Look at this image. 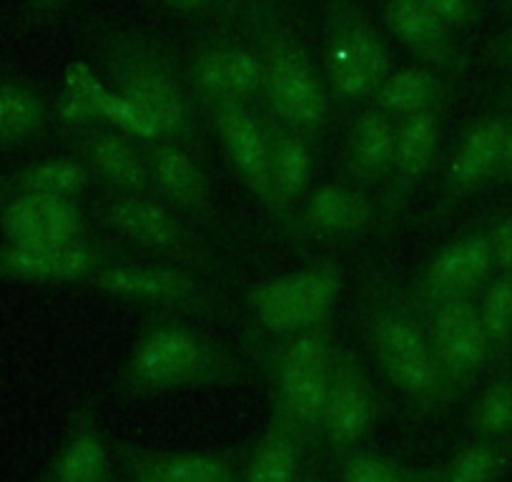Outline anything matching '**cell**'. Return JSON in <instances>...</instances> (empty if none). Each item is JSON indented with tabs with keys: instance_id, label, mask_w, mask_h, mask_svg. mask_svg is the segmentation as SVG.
<instances>
[{
	"instance_id": "1",
	"label": "cell",
	"mask_w": 512,
	"mask_h": 482,
	"mask_svg": "<svg viewBox=\"0 0 512 482\" xmlns=\"http://www.w3.org/2000/svg\"><path fill=\"white\" fill-rule=\"evenodd\" d=\"M91 41L108 88L134 108L149 136L199 149V108L176 53L154 33L113 23L98 28Z\"/></svg>"
},
{
	"instance_id": "2",
	"label": "cell",
	"mask_w": 512,
	"mask_h": 482,
	"mask_svg": "<svg viewBox=\"0 0 512 482\" xmlns=\"http://www.w3.org/2000/svg\"><path fill=\"white\" fill-rule=\"evenodd\" d=\"M236 16L262 71L259 108L317 144L329 126L332 98L284 0H236Z\"/></svg>"
},
{
	"instance_id": "3",
	"label": "cell",
	"mask_w": 512,
	"mask_h": 482,
	"mask_svg": "<svg viewBox=\"0 0 512 482\" xmlns=\"http://www.w3.org/2000/svg\"><path fill=\"white\" fill-rule=\"evenodd\" d=\"M236 354L179 314H149L134 337L116 390L126 400L244 385Z\"/></svg>"
},
{
	"instance_id": "4",
	"label": "cell",
	"mask_w": 512,
	"mask_h": 482,
	"mask_svg": "<svg viewBox=\"0 0 512 482\" xmlns=\"http://www.w3.org/2000/svg\"><path fill=\"white\" fill-rule=\"evenodd\" d=\"M359 327L367 352L384 382H390L417 412L452 405L437 365L425 314L395 279L372 272L364 277Z\"/></svg>"
},
{
	"instance_id": "5",
	"label": "cell",
	"mask_w": 512,
	"mask_h": 482,
	"mask_svg": "<svg viewBox=\"0 0 512 482\" xmlns=\"http://www.w3.org/2000/svg\"><path fill=\"white\" fill-rule=\"evenodd\" d=\"M332 324L292 334H246L254 362L269 390V412L282 417L304 447L322 445V412L334 357Z\"/></svg>"
},
{
	"instance_id": "6",
	"label": "cell",
	"mask_w": 512,
	"mask_h": 482,
	"mask_svg": "<svg viewBox=\"0 0 512 482\" xmlns=\"http://www.w3.org/2000/svg\"><path fill=\"white\" fill-rule=\"evenodd\" d=\"M88 219L98 229L126 241L156 262L191 269L211 282L224 279V267L189 219L159 196L98 191L88 201Z\"/></svg>"
},
{
	"instance_id": "7",
	"label": "cell",
	"mask_w": 512,
	"mask_h": 482,
	"mask_svg": "<svg viewBox=\"0 0 512 482\" xmlns=\"http://www.w3.org/2000/svg\"><path fill=\"white\" fill-rule=\"evenodd\" d=\"M392 61L390 43L359 0H322V76L332 103L367 101Z\"/></svg>"
},
{
	"instance_id": "8",
	"label": "cell",
	"mask_w": 512,
	"mask_h": 482,
	"mask_svg": "<svg viewBox=\"0 0 512 482\" xmlns=\"http://www.w3.org/2000/svg\"><path fill=\"white\" fill-rule=\"evenodd\" d=\"M83 287L123 304L149 309V314H179L186 319L226 317V304L211 279L174 267L121 259L96 269Z\"/></svg>"
},
{
	"instance_id": "9",
	"label": "cell",
	"mask_w": 512,
	"mask_h": 482,
	"mask_svg": "<svg viewBox=\"0 0 512 482\" xmlns=\"http://www.w3.org/2000/svg\"><path fill=\"white\" fill-rule=\"evenodd\" d=\"M184 78L196 108L206 116L221 101L259 106L262 71L234 11L194 38L184 58Z\"/></svg>"
},
{
	"instance_id": "10",
	"label": "cell",
	"mask_w": 512,
	"mask_h": 482,
	"mask_svg": "<svg viewBox=\"0 0 512 482\" xmlns=\"http://www.w3.org/2000/svg\"><path fill=\"white\" fill-rule=\"evenodd\" d=\"M342 284V267L334 259H324L256 282L246 289L244 302L256 329L267 334L304 332L332 319Z\"/></svg>"
},
{
	"instance_id": "11",
	"label": "cell",
	"mask_w": 512,
	"mask_h": 482,
	"mask_svg": "<svg viewBox=\"0 0 512 482\" xmlns=\"http://www.w3.org/2000/svg\"><path fill=\"white\" fill-rule=\"evenodd\" d=\"M382 417V397L357 349L334 342L332 375L322 412V445L332 455L359 450Z\"/></svg>"
},
{
	"instance_id": "12",
	"label": "cell",
	"mask_w": 512,
	"mask_h": 482,
	"mask_svg": "<svg viewBox=\"0 0 512 482\" xmlns=\"http://www.w3.org/2000/svg\"><path fill=\"white\" fill-rule=\"evenodd\" d=\"M490 221L492 219H482L480 224L452 236L422 264L407 287L420 312H427L450 299L480 294L487 279L495 274Z\"/></svg>"
},
{
	"instance_id": "13",
	"label": "cell",
	"mask_w": 512,
	"mask_h": 482,
	"mask_svg": "<svg viewBox=\"0 0 512 482\" xmlns=\"http://www.w3.org/2000/svg\"><path fill=\"white\" fill-rule=\"evenodd\" d=\"M422 314L450 402L462 400L482 372L490 370V344L477 312V297L450 299Z\"/></svg>"
},
{
	"instance_id": "14",
	"label": "cell",
	"mask_w": 512,
	"mask_h": 482,
	"mask_svg": "<svg viewBox=\"0 0 512 482\" xmlns=\"http://www.w3.org/2000/svg\"><path fill=\"white\" fill-rule=\"evenodd\" d=\"M128 259L116 244L78 241L68 247H28L0 244V282L51 284V287H83L96 269Z\"/></svg>"
},
{
	"instance_id": "15",
	"label": "cell",
	"mask_w": 512,
	"mask_h": 482,
	"mask_svg": "<svg viewBox=\"0 0 512 482\" xmlns=\"http://www.w3.org/2000/svg\"><path fill=\"white\" fill-rule=\"evenodd\" d=\"M510 126L512 113L505 108H495V111L477 116L462 131L460 141H457L455 151L445 166V174H442L440 196H437L435 206L437 219L447 216L467 196L490 184Z\"/></svg>"
},
{
	"instance_id": "16",
	"label": "cell",
	"mask_w": 512,
	"mask_h": 482,
	"mask_svg": "<svg viewBox=\"0 0 512 482\" xmlns=\"http://www.w3.org/2000/svg\"><path fill=\"white\" fill-rule=\"evenodd\" d=\"M209 124L229 159L231 169L269 214L277 219L272 184H269V149L259 106L241 101H221L206 111Z\"/></svg>"
},
{
	"instance_id": "17",
	"label": "cell",
	"mask_w": 512,
	"mask_h": 482,
	"mask_svg": "<svg viewBox=\"0 0 512 482\" xmlns=\"http://www.w3.org/2000/svg\"><path fill=\"white\" fill-rule=\"evenodd\" d=\"M0 236L28 247H68L91 239V219L76 196H16L0 204Z\"/></svg>"
},
{
	"instance_id": "18",
	"label": "cell",
	"mask_w": 512,
	"mask_h": 482,
	"mask_svg": "<svg viewBox=\"0 0 512 482\" xmlns=\"http://www.w3.org/2000/svg\"><path fill=\"white\" fill-rule=\"evenodd\" d=\"M379 16L390 36L407 48L417 63L430 66L450 81L470 71L472 56L460 33L417 0H379Z\"/></svg>"
},
{
	"instance_id": "19",
	"label": "cell",
	"mask_w": 512,
	"mask_h": 482,
	"mask_svg": "<svg viewBox=\"0 0 512 482\" xmlns=\"http://www.w3.org/2000/svg\"><path fill=\"white\" fill-rule=\"evenodd\" d=\"M63 144L68 146V154H73L86 166L96 189L116 191V194L159 196L139 144L126 131L111 124L88 126L63 139Z\"/></svg>"
},
{
	"instance_id": "20",
	"label": "cell",
	"mask_w": 512,
	"mask_h": 482,
	"mask_svg": "<svg viewBox=\"0 0 512 482\" xmlns=\"http://www.w3.org/2000/svg\"><path fill=\"white\" fill-rule=\"evenodd\" d=\"M136 144L161 199L174 206L191 224L214 226V194H211L209 176L194 151L159 136H144L136 139Z\"/></svg>"
},
{
	"instance_id": "21",
	"label": "cell",
	"mask_w": 512,
	"mask_h": 482,
	"mask_svg": "<svg viewBox=\"0 0 512 482\" xmlns=\"http://www.w3.org/2000/svg\"><path fill=\"white\" fill-rule=\"evenodd\" d=\"M377 224V206L369 191L349 181H327L304 196L294 216V234L319 241L362 236Z\"/></svg>"
},
{
	"instance_id": "22",
	"label": "cell",
	"mask_w": 512,
	"mask_h": 482,
	"mask_svg": "<svg viewBox=\"0 0 512 482\" xmlns=\"http://www.w3.org/2000/svg\"><path fill=\"white\" fill-rule=\"evenodd\" d=\"M442 116L445 113H417L397 121V146L390 181L384 184V221H397L412 194L432 171L440 151Z\"/></svg>"
},
{
	"instance_id": "23",
	"label": "cell",
	"mask_w": 512,
	"mask_h": 482,
	"mask_svg": "<svg viewBox=\"0 0 512 482\" xmlns=\"http://www.w3.org/2000/svg\"><path fill=\"white\" fill-rule=\"evenodd\" d=\"M262 121L267 134L269 184L277 204V221L294 229V216L307 196L314 174V141L264 111Z\"/></svg>"
},
{
	"instance_id": "24",
	"label": "cell",
	"mask_w": 512,
	"mask_h": 482,
	"mask_svg": "<svg viewBox=\"0 0 512 482\" xmlns=\"http://www.w3.org/2000/svg\"><path fill=\"white\" fill-rule=\"evenodd\" d=\"M43 482H113L111 450L91 400H81L68 415Z\"/></svg>"
},
{
	"instance_id": "25",
	"label": "cell",
	"mask_w": 512,
	"mask_h": 482,
	"mask_svg": "<svg viewBox=\"0 0 512 482\" xmlns=\"http://www.w3.org/2000/svg\"><path fill=\"white\" fill-rule=\"evenodd\" d=\"M397 146V121L387 113L364 103L354 113L344 141L342 171L344 181L364 191L382 189L392 174Z\"/></svg>"
},
{
	"instance_id": "26",
	"label": "cell",
	"mask_w": 512,
	"mask_h": 482,
	"mask_svg": "<svg viewBox=\"0 0 512 482\" xmlns=\"http://www.w3.org/2000/svg\"><path fill=\"white\" fill-rule=\"evenodd\" d=\"M113 452L128 475L159 482H236V462L224 452L161 450L131 440H116Z\"/></svg>"
},
{
	"instance_id": "27",
	"label": "cell",
	"mask_w": 512,
	"mask_h": 482,
	"mask_svg": "<svg viewBox=\"0 0 512 482\" xmlns=\"http://www.w3.org/2000/svg\"><path fill=\"white\" fill-rule=\"evenodd\" d=\"M51 101L36 81L0 66V156L31 149L51 131Z\"/></svg>"
},
{
	"instance_id": "28",
	"label": "cell",
	"mask_w": 512,
	"mask_h": 482,
	"mask_svg": "<svg viewBox=\"0 0 512 482\" xmlns=\"http://www.w3.org/2000/svg\"><path fill=\"white\" fill-rule=\"evenodd\" d=\"M452 98L450 78L432 71L422 63L392 68V73L374 88L367 103L379 108L382 113L400 121V118L417 116V113H445Z\"/></svg>"
},
{
	"instance_id": "29",
	"label": "cell",
	"mask_w": 512,
	"mask_h": 482,
	"mask_svg": "<svg viewBox=\"0 0 512 482\" xmlns=\"http://www.w3.org/2000/svg\"><path fill=\"white\" fill-rule=\"evenodd\" d=\"M91 189H96L91 174L73 154L51 156V159L33 161V164L16 166L0 174V204L16 196L33 194H61L83 199Z\"/></svg>"
},
{
	"instance_id": "30",
	"label": "cell",
	"mask_w": 512,
	"mask_h": 482,
	"mask_svg": "<svg viewBox=\"0 0 512 482\" xmlns=\"http://www.w3.org/2000/svg\"><path fill=\"white\" fill-rule=\"evenodd\" d=\"M304 450L302 437L269 412L267 427L244 465V482H297Z\"/></svg>"
},
{
	"instance_id": "31",
	"label": "cell",
	"mask_w": 512,
	"mask_h": 482,
	"mask_svg": "<svg viewBox=\"0 0 512 482\" xmlns=\"http://www.w3.org/2000/svg\"><path fill=\"white\" fill-rule=\"evenodd\" d=\"M108 88L103 91L86 73V66H71L56 101H51V118L61 139L78 134L88 126L108 124Z\"/></svg>"
},
{
	"instance_id": "32",
	"label": "cell",
	"mask_w": 512,
	"mask_h": 482,
	"mask_svg": "<svg viewBox=\"0 0 512 482\" xmlns=\"http://www.w3.org/2000/svg\"><path fill=\"white\" fill-rule=\"evenodd\" d=\"M512 467V435L485 440L472 437L447 462H442V482H497Z\"/></svg>"
},
{
	"instance_id": "33",
	"label": "cell",
	"mask_w": 512,
	"mask_h": 482,
	"mask_svg": "<svg viewBox=\"0 0 512 482\" xmlns=\"http://www.w3.org/2000/svg\"><path fill=\"white\" fill-rule=\"evenodd\" d=\"M477 312L490 344V367L512 354V272H495L477 294Z\"/></svg>"
},
{
	"instance_id": "34",
	"label": "cell",
	"mask_w": 512,
	"mask_h": 482,
	"mask_svg": "<svg viewBox=\"0 0 512 482\" xmlns=\"http://www.w3.org/2000/svg\"><path fill=\"white\" fill-rule=\"evenodd\" d=\"M339 482H442V465L412 467L382 452L354 450L344 455Z\"/></svg>"
},
{
	"instance_id": "35",
	"label": "cell",
	"mask_w": 512,
	"mask_h": 482,
	"mask_svg": "<svg viewBox=\"0 0 512 482\" xmlns=\"http://www.w3.org/2000/svg\"><path fill=\"white\" fill-rule=\"evenodd\" d=\"M470 432L485 440L512 435V370H502L477 397L470 412Z\"/></svg>"
},
{
	"instance_id": "36",
	"label": "cell",
	"mask_w": 512,
	"mask_h": 482,
	"mask_svg": "<svg viewBox=\"0 0 512 482\" xmlns=\"http://www.w3.org/2000/svg\"><path fill=\"white\" fill-rule=\"evenodd\" d=\"M417 3L455 28L457 33L480 26L482 13H485V0H417Z\"/></svg>"
},
{
	"instance_id": "37",
	"label": "cell",
	"mask_w": 512,
	"mask_h": 482,
	"mask_svg": "<svg viewBox=\"0 0 512 482\" xmlns=\"http://www.w3.org/2000/svg\"><path fill=\"white\" fill-rule=\"evenodd\" d=\"M171 16L189 23H214L234 11L236 0H156Z\"/></svg>"
},
{
	"instance_id": "38",
	"label": "cell",
	"mask_w": 512,
	"mask_h": 482,
	"mask_svg": "<svg viewBox=\"0 0 512 482\" xmlns=\"http://www.w3.org/2000/svg\"><path fill=\"white\" fill-rule=\"evenodd\" d=\"M495 272H512V209L490 221Z\"/></svg>"
},
{
	"instance_id": "39",
	"label": "cell",
	"mask_w": 512,
	"mask_h": 482,
	"mask_svg": "<svg viewBox=\"0 0 512 482\" xmlns=\"http://www.w3.org/2000/svg\"><path fill=\"white\" fill-rule=\"evenodd\" d=\"M482 61L485 66L497 68L502 73H512V26L495 33L482 48Z\"/></svg>"
},
{
	"instance_id": "40",
	"label": "cell",
	"mask_w": 512,
	"mask_h": 482,
	"mask_svg": "<svg viewBox=\"0 0 512 482\" xmlns=\"http://www.w3.org/2000/svg\"><path fill=\"white\" fill-rule=\"evenodd\" d=\"M68 0H26V11H23V21L28 26H41L48 18L56 16Z\"/></svg>"
},
{
	"instance_id": "41",
	"label": "cell",
	"mask_w": 512,
	"mask_h": 482,
	"mask_svg": "<svg viewBox=\"0 0 512 482\" xmlns=\"http://www.w3.org/2000/svg\"><path fill=\"white\" fill-rule=\"evenodd\" d=\"M490 184H512V126L510 131H507L505 146H502L500 161H497Z\"/></svg>"
},
{
	"instance_id": "42",
	"label": "cell",
	"mask_w": 512,
	"mask_h": 482,
	"mask_svg": "<svg viewBox=\"0 0 512 482\" xmlns=\"http://www.w3.org/2000/svg\"><path fill=\"white\" fill-rule=\"evenodd\" d=\"M497 101H500V106L505 111L512 113V73H507V78L497 88Z\"/></svg>"
},
{
	"instance_id": "43",
	"label": "cell",
	"mask_w": 512,
	"mask_h": 482,
	"mask_svg": "<svg viewBox=\"0 0 512 482\" xmlns=\"http://www.w3.org/2000/svg\"><path fill=\"white\" fill-rule=\"evenodd\" d=\"M492 3H495V8L502 13V16L512 18V0H492Z\"/></svg>"
},
{
	"instance_id": "44",
	"label": "cell",
	"mask_w": 512,
	"mask_h": 482,
	"mask_svg": "<svg viewBox=\"0 0 512 482\" xmlns=\"http://www.w3.org/2000/svg\"><path fill=\"white\" fill-rule=\"evenodd\" d=\"M128 482H159L154 477H144V475H128Z\"/></svg>"
},
{
	"instance_id": "45",
	"label": "cell",
	"mask_w": 512,
	"mask_h": 482,
	"mask_svg": "<svg viewBox=\"0 0 512 482\" xmlns=\"http://www.w3.org/2000/svg\"><path fill=\"white\" fill-rule=\"evenodd\" d=\"M297 482H332V480H324V477H307V480H297Z\"/></svg>"
}]
</instances>
